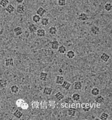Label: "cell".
I'll return each mask as SVG.
<instances>
[{"instance_id":"obj_22","label":"cell","mask_w":112,"mask_h":120,"mask_svg":"<svg viewBox=\"0 0 112 120\" xmlns=\"http://www.w3.org/2000/svg\"><path fill=\"white\" fill-rule=\"evenodd\" d=\"M10 91H11V93L14 94H16L19 92L20 88L17 85H13L11 86V87L10 88Z\"/></svg>"},{"instance_id":"obj_38","label":"cell","mask_w":112,"mask_h":120,"mask_svg":"<svg viewBox=\"0 0 112 120\" xmlns=\"http://www.w3.org/2000/svg\"><path fill=\"white\" fill-rule=\"evenodd\" d=\"M0 108H1V105H0Z\"/></svg>"},{"instance_id":"obj_30","label":"cell","mask_w":112,"mask_h":120,"mask_svg":"<svg viewBox=\"0 0 112 120\" xmlns=\"http://www.w3.org/2000/svg\"><path fill=\"white\" fill-rule=\"evenodd\" d=\"M104 9L107 12H110L112 10V5L111 3L107 2L104 5Z\"/></svg>"},{"instance_id":"obj_4","label":"cell","mask_w":112,"mask_h":120,"mask_svg":"<svg viewBox=\"0 0 112 120\" xmlns=\"http://www.w3.org/2000/svg\"><path fill=\"white\" fill-rule=\"evenodd\" d=\"M77 19L81 21H85L89 19V17L86 13L81 12L78 15Z\"/></svg>"},{"instance_id":"obj_1","label":"cell","mask_w":112,"mask_h":120,"mask_svg":"<svg viewBox=\"0 0 112 120\" xmlns=\"http://www.w3.org/2000/svg\"><path fill=\"white\" fill-rule=\"evenodd\" d=\"M27 29H28L29 31V32L31 34H34V33L37 32L38 30V27L36 25L33 24V23L29 22Z\"/></svg>"},{"instance_id":"obj_36","label":"cell","mask_w":112,"mask_h":120,"mask_svg":"<svg viewBox=\"0 0 112 120\" xmlns=\"http://www.w3.org/2000/svg\"><path fill=\"white\" fill-rule=\"evenodd\" d=\"M17 4H22L24 2V0H15Z\"/></svg>"},{"instance_id":"obj_8","label":"cell","mask_w":112,"mask_h":120,"mask_svg":"<svg viewBox=\"0 0 112 120\" xmlns=\"http://www.w3.org/2000/svg\"><path fill=\"white\" fill-rule=\"evenodd\" d=\"M59 45H60L58 41H57V40H54V41L50 42V47L53 50H57Z\"/></svg>"},{"instance_id":"obj_6","label":"cell","mask_w":112,"mask_h":120,"mask_svg":"<svg viewBox=\"0 0 112 120\" xmlns=\"http://www.w3.org/2000/svg\"><path fill=\"white\" fill-rule=\"evenodd\" d=\"M71 86H72V84L67 80H64L63 83H62V84H61V87H62V88L66 91L69 90Z\"/></svg>"},{"instance_id":"obj_21","label":"cell","mask_w":112,"mask_h":120,"mask_svg":"<svg viewBox=\"0 0 112 120\" xmlns=\"http://www.w3.org/2000/svg\"><path fill=\"white\" fill-rule=\"evenodd\" d=\"M8 80L5 78H0V88H4L8 85Z\"/></svg>"},{"instance_id":"obj_19","label":"cell","mask_w":112,"mask_h":120,"mask_svg":"<svg viewBox=\"0 0 112 120\" xmlns=\"http://www.w3.org/2000/svg\"><path fill=\"white\" fill-rule=\"evenodd\" d=\"M97 98L95 99V102L97 104H102L105 102V98L102 96H96Z\"/></svg>"},{"instance_id":"obj_39","label":"cell","mask_w":112,"mask_h":120,"mask_svg":"<svg viewBox=\"0 0 112 120\" xmlns=\"http://www.w3.org/2000/svg\"><path fill=\"white\" fill-rule=\"evenodd\" d=\"M0 26H1V24H0Z\"/></svg>"},{"instance_id":"obj_2","label":"cell","mask_w":112,"mask_h":120,"mask_svg":"<svg viewBox=\"0 0 112 120\" xmlns=\"http://www.w3.org/2000/svg\"><path fill=\"white\" fill-rule=\"evenodd\" d=\"M90 32L94 35H98L100 33V29L97 26L94 25L90 28Z\"/></svg>"},{"instance_id":"obj_14","label":"cell","mask_w":112,"mask_h":120,"mask_svg":"<svg viewBox=\"0 0 112 120\" xmlns=\"http://www.w3.org/2000/svg\"><path fill=\"white\" fill-rule=\"evenodd\" d=\"M37 36L39 37H44L46 36V30L43 29H38L37 32Z\"/></svg>"},{"instance_id":"obj_20","label":"cell","mask_w":112,"mask_h":120,"mask_svg":"<svg viewBox=\"0 0 112 120\" xmlns=\"http://www.w3.org/2000/svg\"><path fill=\"white\" fill-rule=\"evenodd\" d=\"M64 97V95L61 93V92H58L57 93H56L54 95V98H56V99L58 101H61V100L63 99Z\"/></svg>"},{"instance_id":"obj_32","label":"cell","mask_w":112,"mask_h":120,"mask_svg":"<svg viewBox=\"0 0 112 120\" xmlns=\"http://www.w3.org/2000/svg\"><path fill=\"white\" fill-rule=\"evenodd\" d=\"M64 102L67 105H72L74 103V101L70 97H68L64 99Z\"/></svg>"},{"instance_id":"obj_29","label":"cell","mask_w":112,"mask_h":120,"mask_svg":"<svg viewBox=\"0 0 112 120\" xmlns=\"http://www.w3.org/2000/svg\"><path fill=\"white\" fill-rule=\"evenodd\" d=\"M40 22H41L42 25L46 26L48 25L49 23V19L48 18H46V17H44V18H41Z\"/></svg>"},{"instance_id":"obj_13","label":"cell","mask_w":112,"mask_h":120,"mask_svg":"<svg viewBox=\"0 0 112 120\" xmlns=\"http://www.w3.org/2000/svg\"><path fill=\"white\" fill-rule=\"evenodd\" d=\"M48 74L46 72H40V74H39V79L42 81L43 82H46L48 79Z\"/></svg>"},{"instance_id":"obj_28","label":"cell","mask_w":112,"mask_h":120,"mask_svg":"<svg viewBox=\"0 0 112 120\" xmlns=\"http://www.w3.org/2000/svg\"><path fill=\"white\" fill-rule=\"evenodd\" d=\"M32 20L34 23H39L41 20V17L40 16H39L37 14H35V15H33V17H32Z\"/></svg>"},{"instance_id":"obj_10","label":"cell","mask_w":112,"mask_h":120,"mask_svg":"<svg viewBox=\"0 0 112 120\" xmlns=\"http://www.w3.org/2000/svg\"><path fill=\"white\" fill-rule=\"evenodd\" d=\"M5 8V11L9 14H12L13 12H14L15 10V7L12 5H11V4H8Z\"/></svg>"},{"instance_id":"obj_5","label":"cell","mask_w":112,"mask_h":120,"mask_svg":"<svg viewBox=\"0 0 112 120\" xmlns=\"http://www.w3.org/2000/svg\"><path fill=\"white\" fill-rule=\"evenodd\" d=\"M5 66H13L14 65V60L12 58H8L5 59Z\"/></svg>"},{"instance_id":"obj_37","label":"cell","mask_w":112,"mask_h":120,"mask_svg":"<svg viewBox=\"0 0 112 120\" xmlns=\"http://www.w3.org/2000/svg\"><path fill=\"white\" fill-rule=\"evenodd\" d=\"M59 73H63V70H62V69H59Z\"/></svg>"},{"instance_id":"obj_11","label":"cell","mask_w":112,"mask_h":120,"mask_svg":"<svg viewBox=\"0 0 112 120\" xmlns=\"http://www.w3.org/2000/svg\"><path fill=\"white\" fill-rule=\"evenodd\" d=\"M67 112V115L69 116L70 117H75L76 115L77 110L75 108H70L69 109H68Z\"/></svg>"},{"instance_id":"obj_34","label":"cell","mask_w":112,"mask_h":120,"mask_svg":"<svg viewBox=\"0 0 112 120\" xmlns=\"http://www.w3.org/2000/svg\"><path fill=\"white\" fill-rule=\"evenodd\" d=\"M9 4L8 0H0V6L2 7H6Z\"/></svg>"},{"instance_id":"obj_12","label":"cell","mask_w":112,"mask_h":120,"mask_svg":"<svg viewBox=\"0 0 112 120\" xmlns=\"http://www.w3.org/2000/svg\"><path fill=\"white\" fill-rule=\"evenodd\" d=\"M46 10L43 7H39L38 9L36 11V14L40 16V17H43V16L46 14Z\"/></svg>"},{"instance_id":"obj_3","label":"cell","mask_w":112,"mask_h":120,"mask_svg":"<svg viewBox=\"0 0 112 120\" xmlns=\"http://www.w3.org/2000/svg\"><path fill=\"white\" fill-rule=\"evenodd\" d=\"M25 6L23 4H18L16 8V11L17 14L22 15L25 12Z\"/></svg>"},{"instance_id":"obj_33","label":"cell","mask_w":112,"mask_h":120,"mask_svg":"<svg viewBox=\"0 0 112 120\" xmlns=\"http://www.w3.org/2000/svg\"><path fill=\"white\" fill-rule=\"evenodd\" d=\"M109 115L106 112H103L100 116V119L101 120H107L108 119Z\"/></svg>"},{"instance_id":"obj_16","label":"cell","mask_w":112,"mask_h":120,"mask_svg":"<svg viewBox=\"0 0 112 120\" xmlns=\"http://www.w3.org/2000/svg\"><path fill=\"white\" fill-rule=\"evenodd\" d=\"M52 91H53V89L52 88L49 87H46L43 89V93L44 95H46V96H50L52 93Z\"/></svg>"},{"instance_id":"obj_7","label":"cell","mask_w":112,"mask_h":120,"mask_svg":"<svg viewBox=\"0 0 112 120\" xmlns=\"http://www.w3.org/2000/svg\"><path fill=\"white\" fill-rule=\"evenodd\" d=\"M73 88L76 91H80L82 88V82L81 81H76L73 83Z\"/></svg>"},{"instance_id":"obj_18","label":"cell","mask_w":112,"mask_h":120,"mask_svg":"<svg viewBox=\"0 0 112 120\" xmlns=\"http://www.w3.org/2000/svg\"><path fill=\"white\" fill-rule=\"evenodd\" d=\"M100 58H101V60H102L103 62H105L106 63V62H108L109 61V60L110 55L109 54H107V53H104L101 55Z\"/></svg>"},{"instance_id":"obj_17","label":"cell","mask_w":112,"mask_h":120,"mask_svg":"<svg viewBox=\"0 0 112 120\" xmlns=\"http://www.w3.org/2000/svg\"><path fill=\"white\" fill-rule=\"evenodd\" d=\"M65 80V78L63 76H57L56 77V81H55V83L56 84L61 85L62 83L63 82V81Z\"/></svg>"},{"instance_id":"obj_35","label":"cell","mask_w":112,"mask_h":120,"mask_svg":"<svg viewBox=\"0 0 112 120\" xmlns=\"http://www.w3.org/2000/svg\"><path fill=\"white\" fill-rule=\"evenodd\" d=\"M67 4V0H58V5L59 6L63 7L66 6Z\"/></svg>"},{"instance_id":"obj_15","label":"cell","mask_w":112,"mask_h":120,"mask_svg":"<svg viewBox=\"0 0 112 120\" xmlns=\"http://www.w3.org/2000/svg\"><path fill=\"white\" fill-rule=\"evenodd\" d=\"M13 116L17 119H20L23 116V112L19 109H17L13 113Z\"/></svg>"},{"instance_id":"obj_9","label":"cell","mask_w":112,"mask_h":120,"mask_svg":"<svg viewBox=\"0 0 112 120\" xmlns=\"http://www.w3.org/2000/svg\"><path fill=\"white\" fill-rule=\"evenodd\" d=\"M14 34L15 35V36H19L23 34V29L20 26H17L14 29Z\"/></svg>"},{"instance_id":"obj_27","label":"cell","mask_w":112,"mask_h":120,"mask_svg":"<svg viewBox=\"0 0 112 120\" xmlns=\"http://www.w3.org/2000/svg\"><path fill=\"white\" fill-rule=\"evenodd\" d=\"M66 50H67L66 47L64 45H59V47L57 49L58 52L59 54H65V53L66 52Z\"/></svg>"},{"instance_id":"obj_26","label":"cell","mask_w":112,"mask_h":120,"mask_svg":"<svg viewBox=\"0 0 112 120\" xmlns=\"http://www.w3.org/2000/svg\"><path fill=\"white\" fill-rule=\"evenodd\" d=\"M48 32L49 34L52 35H54L57 33V29L55 26H51L49 28Z\"/></svg>"},{"instance_id":"obj_24","label":"cell","mask_w":112,"mask_h":120,"mask_svg":"<svg viewBox=\"0 0 112 120\" xmlns=\"http://www.w3.org/2000/svg\"><path fill=\"white\" fill-rule=\"evenodd\" d=\"M82 110L84 111V112H89L90 109H91V105L89 103H84L82 105Z\"/></svg>"},{"instance_id":"obj_23","label":"cell","mask_w":112,"mask_h":120,"mask_svg":"<svg viewBox=\"0 0 112 120\" xmlns=\"http://www.w3.org/2000/svg\"><path fill=\"white\" fill-rule=\"evenodd\" d=\"M75 52L73 51V50H69L67 52V54H66V56L68 58V59H72L75 58Z\"/></svg>"},{"instance_id":"obj_25","label":"cell","mask_w":112,"mask_h":120,"mask_svg":"<svg viewBox=\"0 0 112 120\" xmlns=\"http://www.w3.org/2000/svg\"><path fill=\"white\" fill-rule=\"evenodd\" d=\"M91 93L93 96H97L100 94V90L97 87L93 88L91 91Z\"/></svg>"},{"instance_id":"obj_31","label":"cell","mask_w":112,"mask_h":120,"mask_svg":"<svg viewBox=\"0 0 112 120\" xmlns=\"http://www.w3.org/2000/svg\"><path fill=\"white\" fill-rule=\"evenodd\" d=\"M71 98H72V99L75 102H77V101H79L81 99V96L79 94L77 93H75L72 95Z\"/></svg>"}]
</instances>
